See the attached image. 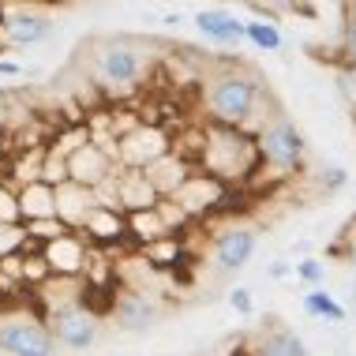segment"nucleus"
Returning <instances> with one entry per match:
<instances>
[{
  "mask_svg": "<svg viewBox=\"0 0 356 356\" xmlns=\"http://www.w3.org/2000/svg\"><path fill=\"white\" fill-rule=\"evenodd\" d=\"M248 356H312V353H307V341L296 330L274 323V326H263V330L255 334Z\"/></svg>",
  "mask_w": 356,
  "mask_h": 356,
  "instance_id": "a211bd4d",
  "label": "nucleus"
},
{
  "mask_svg": "<svg viewBox=\"0 0 356 356\" xmlns=\"http://www.w3.org/2000/svg\"><path fill=\"white\" fill-rule=\"evenodd\" d=\"M229 307H233L236 315H252L255 312V300H252V289H233V293H229Z\"/></svg>",
  "mask_w": 356,
  "mask_h": 356,
  "instance_id": "c756f323",
  "label": "nucleus"
},
{
  "mask_svg": "<svg viewBox=\"0 0 356 356\" xmlns=\"http://www.w3.org/2000/svg\"><path fill=\"white\" fill-rule=\"evenodd\" d=\"M94 207H98V195H94L90 188H79V184H72V180L64 188H56V218H60L72 233H83V225H86V218H90Z\"/></svg>",
  "mask_w": 356,
  "mask_h": 356,
  "instance_id": "dca6fc26",
  "label": "nucleus"
},
{
  "mask_svg": "<svg viewBox=\"0 0 356 356\" xmlns=\"http://www.w3.org/2000/svg\"><path fill=\"white\" fill-rule=\"evenodd\" d=\"M345 184H349V172L338 169V165H334V169H326L323 177H319V188L326 191V195H330V191H341Z\"/></svg>",
  "mask_w": 356,
  "mask_h": 356,
  "instance_id": "7c9ffc66",
  "label": "nucleus"
},
{
  "mask_svg": "<svg viewBox=\"0 0 356 356\" xmlns=\"http://www.w3.org/2000/svg\"><path fill=\"white\" fill-rule=\"evenodd\" d=\"M53 34V19L45 12H15V15H4L0 23V38H4L8 49H26V45H38Z\"/></svg>",
  "mask_w": 356,
  "mask_h": 356,
  "instance_id": "ddd939ff",
  "label": "nucleus"
},
{
  "mask_svg": "<svg viewBox=\"0 0 356 356\" xmlns=\"http://www.w3.org/2000/svg\"><path fill=\"white\" fill-rule=\"evenodd\" d=\"M229 195H233V188H229V184H221L218 177H210V172L195 169V172H191V177L184 180V188H180L177 195H172V203H177L191 221H195V218L214 214V210L225 203Z\"/></svg>",
  "mask_w": 356,
  "mask_h": 356,
  "instance_id": "6e6552de",
  "label": "nucleus"
},
{
  "mask_svg": "<svg viewBox=\"0 0 356 356\" xmlns=\"http://www.w3.org/2000/svg\"><path fill=\"white\" fill-rule=\"evenodd\" d=\"M45 323H49L56 345H64V349H72V353H86L94 341H98V334H102V315L94 312L86 300L56 307V312L45 315Z\"/></svg>",
  "mask_w": 356,
  "mask_h": 356,
  "instance_id": "0eeeda50",
  "label": "nucleus"
},
{
  "mask_svg": "<svg viewBox=\"0 0 356 356\" xmlns=\"http://www.w3.org/2000/svg\"><path fill=\"white\" fill-rule=\"evenodd\" d=\"M259 248V233L252 225H225L210 244V259H214V270L218 274H236L252 263Z\"/></svg>",
  "mask_w": 356,
  "mask_h": 356,
  "instance_id": "1a4fd4ad",
  "label": "nucleus"
},
{
  "mask_svg": "<svg viewBox=\"0 0 356 356\" xmlns=\"http://www.w3.org/2000/svg\"><path fill=\"white\" fill-rule=\"evenodd\" d=\"M334 83H338L341 98L349 102V109H356V68H345V64H338V75H334Z\"/></svg>",
  "mask_w": 356,
  "mask_h": 356,
  "instance_id": "c85d7f7f",
  "label": "nucleus"
},
{
  "mask_svg": "<svg viewBox=\"0 0 356 356\" xmlns=\"http://www.w3.org/2000/svg\"><path fill=\"white\" fill-rule=\"evenodd\" d=\"M23 233H26V240H31L34 248H45V244H53V240L68 236L72 229L64 225L60 218H49V221H26V225H23Z\"/></svg>",
  "mask_w": 356,
  "mask_h": 356,
  "instance_id": "393cba45",
  "label": "nucleus"
},
{
  "mask_svg": "<svg viewBox=\"0 0 356 356\" xmlns=\"http://www.w3.org/2000/svg\"><path fill=\"white\" fill-rule=\"evenodd\" d=\"M117 203L124 214H139V210H154L161 203L158 188L150 184L147 172L139 169H117Z\"/></svg>",
  "mask_w": 356,
  "mask_h": 356,
  "instance_id": "4468645a",
  "label": "nucleus"
},
{
  "mask_svg": "<svg viewBox=\"0 0 356 356\" xmlns=\"http://www.w3.org/2000/svg\"><path fill=\"white\" fill-rule=\"evenodd\" d=\"M244 38L259 53H282V45H285L282 26L274 19H244Z\"/></svg>",
  "mask_w": 356,
  "mask_h": 356,
  "instance_id": "4be33fe9",
  "label": "nucleus"
},
{
  "mask_svg": "<svg viewBox=\"0 0 356 356\" xmlns=\"http://www.w3.org/2000/svg\"><path fill=\"white\" fill-rule=\"evenodd\" d=\"M172 150H177L172 147V136L161 128V124L139 120L136 128H131L128 136H120V143H117V165L147 172L150 165H158L161 158H169Z\"/></svg>",
  "mask_w": 356,
  "mask_h": 356,
  "instance_id": "39448f33",
  "label": "nucleus"
},
{
  "mask_svg": "<svg viewBox=\"0 0 356 356\" xmlns=\"http://www.w3.org/2000/svg\"><path fill=\"white\" fill-rule=\"evenodd\" d=\"M113 319H117V326L128 334L150 330V326L161 319L158 293H150V289H120V293L113 296Z\"/></svg>",
  "mask_w": 356,
  "mask_h": 356,
  "instance_id": "9b49d317",
  "label": "nucleus"
},
{
  "mask_svg": "<svg viewBox=\"0 0 356 356\" xmlns=\"http://www.w3.org/2000/svg\"><path fill=\"white\" fill-rule=\"evenodd\" d=\"M154 68V53L150 45H143L139 38H102L90 45V72L102 86L113 90H131L150 75Z\"/></svg>",
  "mask_w": 356,
  "mask_h": 356,
  "instance_id": "7ed1b4c3",
  "label": "nucleus"
},
{
  "mask_svg": "<svg viewBox=\"0 0 356 356\" xmlns=\"http://www.w3.org/2000/svg\"><path fill=\"white\" fill-rule=\"evenodd\" d=\"M255 150H259V172H266V184L300 177L307 161V139L289 117H274L266 124L255 136Z\"/></svg>",
  "mask_w": 356,
  "mask_h": 356,
  "instance_id": "20e7f679",
  "label": "nucleus"
},
{
  "mask_svg": "<svg viewBox=\"0 0 356 356\" xmlns=\"http://www.w3.org/2000/svg\"><path fill=\"white\" fill-rule=\"evenodd\" d=\"M26 252V233L23 225H0V259Z\"/></svg>",
  "mask_w": 356,
  "mask_h": 356,
  "instance_id": "cd10ccee",
  "label": "nucleus"
},
{
  "mask_svg": "<svg viewBox=\"0 0 356 356\" xmlns=\"http://www.w3.org/2000/svg\"><path fill=\"white\" fill-rule=\"evenodd\" d=\"M195 169H199V165H195L191 158H184V154L172 150L169 158H161L158 165H150V169H147V177H150V184L158 188V195H161V199H172L180 188H184V180H188Z\"/></svg>",
  "mask_w": 356,
  "mask_h": 356,
  "instance_id": "6ab92c4d",
  "label": "nucleus"
},
{
  "mask_svg": "<svg viewBox=\"0 0 356 356\" xmlns=\"http://www.w3.org/2000/svg\"><path fill=\"white\" fill-rule=\"evenodd\" d=\"M293 274L300 277L307 289H323V282H326V263H323V259H296V263H293Z\"/></svg>",
  "mask_w": 356,
  "mask_h": 356,
  "instance_id": "bb28decb",
  "label": "nucleus"
},
{
  "mask_svg": "<svg viewBox=\"0 0 356 356\" xmlns=\"http://www.w3.org/2000/svg\"><path fill=\"white\" fill-rule=\"evenodd\" d=\"M266 274H270L274 282H285V277L293 274V263H285V259H274V263H270V270H266Z\"/></svg>",
  "mask_w": 356,
  "mask_h": 356,
  "instance_id": "473e14b6",
  "label": "nucleus"
},
{
  "mask_svg": "<svg viewBox=\"0 0 356 356\" xmlns=\"http://www.w3.org/2000/svg\"><path fill=\"white\" fill-rule=\"evenodd\" d=\"M83 236L90 240V244H102V248H109V244H120V240H128V214L124 210H113V207H94L90 210V218H86V225H83Z\"/></svg>",
  "mask_w": 356,
  "mask_h": 356,
  "instance_id": "f3484780",
  "label": "nucleus"
},
{
  "mask_svg": "<svg viewBox=\"0 0 356 356\" xmlns=\"http://www.w3.org/2000/svg\"><path fill=\"white\" fill-rule=\"evenodd\" d=\"M195 31L207 38V42H214V45H240V42H248L244 38V19L233 15V12H225V8H203V12H195Z\"/></svg>",
  "mask_w": 356,
  "mask_h": 356,
  "instance_id": "2eb2a0df",
  "label": "nucleus"
},
{
  "mask_svg": "<svg viewBox=\"0 0 356 356\" xmlns=\"http://www.w3.org/2000/svg\"><path fill=\"white\" fill-rule=\"evenodd\" d=\"M304 315L323 319V323H345V304H338L334 293H326V289H307L304 293Z\"/></svg>",
  "mask_w": 356,
  "mask_h": 356,
  "instance_id": "5701e85b",
  "label": "nucleus"
},
{
  "mask_svg": "<svg viewBox=\"0 0 356 356\" xmlns=\"http://www.w3.org/2000/svg\"><path fill=\"white\" fill-rule=\"evenodd\" d=\"M19 210H23V225L26 221H49L56 218V188L45 180L19 188Z\"/></svg>",
  "mask_w": 356,
  "mask_h": 356,
  "instance_id": "aec40b11",
  "label": "nucleus"
},
{
  "mask_svg": "<svg viewBox=\"0 0 356 356\" xmlns=\"http://www.w3.org/2000/svg\"><path fill=\"white\" fill-rule=\"evenodd\" d=\"M0 225H23V210H19V188L0 180Z\"/></svg>",
  "mask_w": 356,
  "mask_h": 356,
  "instance_id": "a878e982",
  "label": "nucleus"
},
{
  "mask_svg": "<svg viewBox=\"0 0 356 356\" xmlns=\"http://www.w3.org/2000/svg\"><path fill=\"white\" fill-rule=\"evenodd\" d=\"M195 165L218 177L221 184H248L259 172V150L255 139L233 128H218V124H203V154L195 158Z\"/></svg>",
  "mask_w": 356,
  "mask_h": 356,
  "instance_id": "f03ea898",
  "label": "nucleus"
},
{
  "mask_svg": "<svg viewBox=\"0 0 356 356\" xmlns=\"http://www.w3.org/2000/svg\"><path fill=\"white\" fill-rule=\"evenodd\" d=\"M128 233H131V240H139L143 248H150V244H158V240L172 236L169 225L158 214V207H154V210H139V214H128Z\"/></svg>",
  "mask_w": 356,
  "mask_h": 356,
  "instance_id": "412c9836",
  "label": "nucleus"
},
{
  "mask_svg": "<svg viewBox=\"0 0 356 356\" xmlns=\"http://www.w3.org/2000/svg\"><path fill=\"white\" fill-rule=\"evenodd\" d=\"M199 94H203L207 124L244 131V136H252V139L274 117H282L270 102V86L263 83V75L244 68L240 60L236 64L233 60L210 64L207 75L199 79Z\"/></svg>",
  "mask_w": 356,
  "mask_h": 356,
  "instance_id": "f257e3e1",
  "label": "nucleus"
},
{
  "mask_svg": "<svg viewBox=\"0 0 356 356\" xmlns=\"http://www.w3.org/2000/svg\"><path fill=\"white\" fill-rule=\"evenodd\" d=\"M117 154L98 147V143H86V147H79L75 154H68V180L79 188H90L98 191L102 184H109L113 177H117Z\"/></svg>",
  "mask_w": 356,
  "mask_h": 356,
  "instance_id": "9d476101",
  "label": "nucleus"
},
{
  "mask_svg": "<svg viewBox=\"0 0 356 356\" xmlns=\"http://www.w3.org/2000/svg\"><path fill=\"white\" fill-rule=\"evenodd\" d=\"M0 75H26L23 64H12V60H0Z\"/></svg>",
  "mask_w": 356,
  "mask_h": 356,
  "instance_id": "72a5a7b5",
  "label": "nucleus"
},
{
  "mask_svg": "<svg viewBox=\"0 0 356 356\" xmlns=\"http://www.w3.org/2000/svg\"><path fill=\"white\" fill-rule=\"evenodd\" d=\"M330 255L345 259V263H349L353 270H356V233H345V240H341V244H334V248H330Z\"/></svg>",
  "mask_w": 356,
  "mask_h": 356,
  "instance_id": "2f4dec72",
  "label": "nucleus"
},
{
  "mask_svg": "<svg viewBox=\"0 0 356 356\" xmlns=\"http://www.w3.org/2000/svg\"><path fill=\"white\" fill-rule=\"evenodd\" d=\"M38 252H42L53 277H86V270H90V240L83 233H68L53 244L38 248Z\"/></svg>",
  "mask_w": 356,
  "mask_h": 356,
  "instance_id": "f8f14e48",
  "label": "nucleus"
},
{
  "mask_svg": "<svg viewBox=\"0 0 356 356\" xmlns=\"http://www.w3.org/2000/svg\"><path fill=\"white\" fill-rule=\"evenodd\" d=\"M338 60L345 64V68H356V4H349V8H345V15H341Z\"/></svg>",
  "mask_w": 356,
  "mask_h": 356,
  "instance_id": "b1692460",
  "label": "nucleus"
},
{
  "mask_svg": "<svg viewBox=\"0 0 356 356\" xmlns=\"http://www.w3.org/2000/svg\"><path fill=\"white\" fill-rule=\"evenodd\" d=\"M0 353L4 356H53L56 338L38 315H4L0 319Z\"/></svg>",
  "mask_w": 356,
  "mask_h": 356,
  "instance_id": "423d86ee",
  "label": "nucleus"
}]
</instances>
